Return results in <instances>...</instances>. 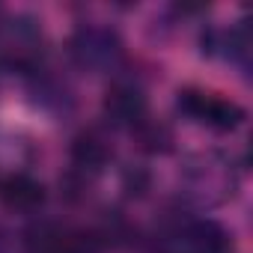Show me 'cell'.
I'll list each match as a JSON object with an SVG mask.
<instances>
[{
  "label": "cell",
  "instance_id": "cell-4",
  "mask_svg": "<svg viewBox=\"0 0 253 253\" xmlns=\"http://www.w3.org/2000/svg\"><path fill=\"white\" fill-rule=\"evenodd\" d=\"M176 107L182 116H188L197 125H206V128L214 131H235L238 125L244 122V107L209 92V89H182L176 98Z\"/></svg>",
  "mask_w": 253,
  "mask_h": 253
},
{
  "label": "cell",
  "instance_id": "cell-8",
  "mask_svg": "<svg viewBox=\"0 0 253 253\" xmlns=\"http://www.w3.org/2000/svg\"><path fill=\"white\" fill-rule=\"evenodd\" d=\"M110 158H113V146L98 128L81 131L75 137V143H72V167H75V176L81 182H86L95 173H101Z\"/></svg>",
  "mask_w": 253,
  "mask_h": 253
},
{
  "label": "cell",
  "instance_id": "cell-6",
  "mask_svg": "<svg viewBox=\"0 0 253 253\" xmlns=\"http://www.w3.org/2000/svg\"><path fill=\"white\" fill-rule=\"evenodd\" d=\"M232 235L214 220H188L164 235L161 253H229Z\"/></svg>",
  "mask_w": 253,
  "mask_h": 253
},
{
  "label": "cell",
  "instance_id": "cell-7",
  "mask_svg": "<svg viewBox=\"0 0 253 253\" xmlns=\"http://www.w3.org/2000/svg\"><path fill=\"white\" fill-rule=\"evenodd\" d=\"M104 113L113 125H128V128L146 119V89L140 81L116 78L104 92Z\"/></svg>",
  "mask_w": 253,
  "mask_h": 253
},
{
  "label": "cell",
  "instance_id": "cell-3",
  "mask_svg": "<svg viewBox=\"0 0 253 253\" xmlns=\"http://www.w3.org/2000/svg\"><path fill=\"white\" fill-rule=\"evenodd\" d=\"M69 57L81 72H113L122 63V39L104 24H81L69 36Z\"/></svg>",
  "mask_w": 253,
  "mask_h": 253
},
{
  "label": "cell",
  "instance_id": "cell-2",
  "mask_svg": "<svg viewBox=\"0 0 253 253\" xmlns=\"http://www.w3.org/2000/svg\"><path fill=\"white\" fill-rule=\"evenodd\" d=\"M45 57V33L36 18L15 15L0 21V63L15 72H39Z\"/></svg>",
  "mask_w": 253,
  "mask_h": 253
},
{
  "label": "cell",
  "instance_id": "cell-9",
  "mask_svg": "<svg viewBox=\"0 0 253 253\" xmlns=\"http://www.w3.org/2000/svg\"><path fill=\"white\" fill-rule=\"evenodd\" d=\"M0 200L12 211H36L45 203V188L27 173H15L0 182Z\"/></svg>",
  "mask_w": 253,
  "mask_h": 253
},
{
  "label": "cell",
  "instance_id": "cell-1",
  "mask_svg": "<svg viewBox=\"0 0 253 253\" xmlns=\"http://www.w3.org/2000/svg\"><path fill=\"white\" fill-rule=\"evenodd\" d=\"M179 188L188 206L194 209H214L235 197L238 176L232 164L217 152H200L191 155L179 173Z\"/></svg>",
  "mask_w": 253,
  "mask_h": 253
},
{
  "label": "cell",
  "instance_id": "cell-10",
  "mask_svg": "<svg viewBox=\"0 0 253 253\" xmlns=\"http://www.w3.org/2000/svg\"><path fill=\"white\" fill-rule=\"evenodd\" d=\"M131 134H134L137 146L146 149V152H170V146H173V131L167 128L164 122H155L149 116L134 125Z\"/></svg>",
  "mask_w": 253,
  "mask_h": 253
},
{
  "label": "cell",
  "instance_id": "cell-5",
  "mask_svg": "<svg viewBox=\"0 0 253 253\" xmlns=\"http://www.w3.org/2000/svg\"><path fill=\"white\" fill-rule=\"evenodd\" d=\"M21 241L27 253H101L104 250L101 232L60 226V223H33Z\"/></svg>",
  "mask_w": 253,
  "mask_h": 253
},
{
  "label": "cell",
  "instance_id": "cell-11",
  "mask_svg": "<svg viewBox=\"0 0 253 253\" xmlns=\"http://www.w3.org/2000/svg\"><path fill=\"white\" fill-rule=\"evenodd\" d=\"M0 21H3V15H0Z\"/></svg>",
  "mask_w": 253,
  "mask_h": 253
}]
</instances>
